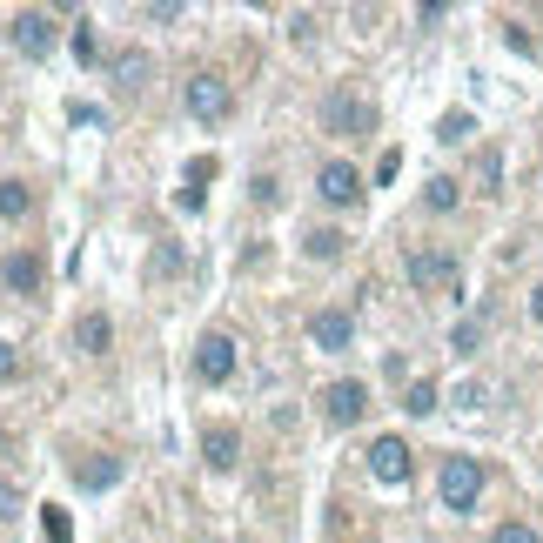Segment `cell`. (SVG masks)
I'll list each match as a JSON object with an SVG mask.
<instances>
[{
    "label": "cell",
    "mask_w": 543,
    "mask_h": 543,
    "mask_svg": "<svg viewBox=\"0 0 543 543\" xmlns=\"http://www.w3.org/2000/svg\"><path fill=\"white\" fill-rule=\"evenodd\" d=\"M0 282H7L14 295H41V282H47L41 255H34V249H14L7 262H0Z\"/></svg>",
    "instance_id": "obj_11"
},
{
    "label": "cell",
    "mask_w": 543,
    "mask_h": 543,
    "mask_svg": "<svg viewBox=\"0 0 543 543\" xmlns=\"http://www.w3.org/2000/svg\"><path fill=\"white\" fill-rule=\"evenodd\" d=\"M202 463L208 470H235V463H242V436L228 430V423H215V430L202 436Z\"/></svg>",
    "instance_id": "obj_12"
},
{
    "label": "cell",
    "mask_w": 543,
    "mask_h": 543,
    "mask_svg": "<svg viewBox=\"0 0 543 543\" xmlns=\"http://www.w3.org/2000/svg\"><path fill=\"white\" fill-rule=\"evenodd\" d=\"M21 376V356H14V342H0V383H14Z\"/></svg>",
    "instance_id": "obj_28"
},
{
    "label": "cell",
    "mask_w": 543,
    "mask_h": 543,
    "mask_svg": "<svg viewBox=\"0 0 543 543\" xmlns=\"http://www.w3.org/2000/svg\"><path fill=\"white\" fill-rule=\"evenodd\" d=\"M436 490H443V503H450L456 517H470L476 497H483V463H476V456H450L443 476H436Z\"/></svg>",
    "instance_id": "obj_1"
},
{
    "label": "cell",
    "mask_w": 543,
    "mask_h": 543,
    "mask_svg": "<svg viewBox=\"0 0 543 543\" xmlns=\"http://www.w3.org/2000/svg\"><path fill=\"white\" fill-rule=\"evenodd\" d=\"M476 181H483V195H497V188H503V161L483 155V161H476Z\"/></svg>",
    "instance_id": "obj_23"
},
{
    "label": "cell",
    "mask_w": 543,
    "mask_h": 543,
    "mask_svg": "<svg viewBox=\"0 0 543 543\" xmlns=\"http://www.w3.org/2000/svg\"><path fill=\"white\" fill-rule=\"evenodd\" d=\"M195 376H202V383H228V376H235V336L208 329V336L195 342Z\"/></svg>",
    "instance_id": "obj_7"
},
{
    "label": "cell",
    "mask_w": 543,
    "mask_h": 543,
    "mask_svg": "<svg viewBox=\"0 0 543 543\" xmlns=\"http://www.w3.org/2000/svg\"><path fill=\"white\" fill-rule=\"evenodd\" d=\"M403 409H409V416H436V409H443V396H436V383H430V376H416V383H409Z\"/></svg>",
    "instance_id": "obj_15"
},
{
    "label": "cell",
    "mask_w": 543,
    "mask_h": 543,
    "mask_svg": "<svg viewBox=\"0 0 543 543\" xmlns=\"http://www.w3.org/2000/svg\"><path fill=\"white\" fill-rule=\"evenodd\" d=\"M316 195L329 208H349L362 195V175H356V161H322L316 168Z\"/></svg>",
    "instance_id": "obj_9"
},
{
    "label": "cell",
    "mask_w": 543,
    "mask_h": 543,
    "mask_svg": "<svg viewBox=\"0 0 543 543\" xmlns=\"http://www.w3.org/2000/svg\"><path fill=\"white\" fill-rule=\"evenodd\" d=\"M249 195H255L262 208H275V202H282V181H275V175H255V181H249Z\"/></svg>",
    "instance_id": "obj_24"
},
{
    "label": "cell",
    "mask_w": 543,
    "mask_h": 543,
    "mask_svg": "<svg viewBox=\"0 0 543 543\" xmlns=\"http://www.w3.org/2000/svg\"><path fill=\"white\" fill-rule=\"evenodd\" d=\"M309 342H316L322 356H342V349L356 342V316H349V309H316V316H309Z\"/></svg>",
    "instance_id": "obj_8"
},
{
    "label": "cell",
    "mask_w": 543,
    "mask_h": 543,
    "mask_svg": "<svg viewBox=\"0 0 543 543\" xmlns=\"http://www.w3.org/2000/svg\"><path fill=\"white\" fill-rule=\"evenodd\" d=\"M47 543H74V523L61 503H47Z\"/></svg>",
    "instance_id": "obj_22"
},
{
    "label": "cell",
    "mask_w": 543,
    "mask_h": 543,
    "mask_svg": "<svg viewBox=\"0 0 543 543\" xmlns=\"http://www.w3.org/2000/svg\"><path fill=\"white\" fill-rule=\"evenodd\" d=\"M456 195H463V188H456L450 175H436L430 188H423V208H430V215H450V208H456Z\"/></svg>",
    "instance_id": "obj_18"
},
{
    "label": "cell",
    "mask_w": 543,
    "mask_h": 543,
    "mask_svg": "<svg viewBox=\"0 0 543 543\" xmlns=\"http://www.w3.org/2000/svg\"><path fill=\"white\" fill-rule=\"evenodd\" d=\"M322 128H329V135H369V128H376V108H369L362 94L336 88V94H322Z\"/></svg>",
    "instance_id": "obj_4"
},
{
    "label": "cell",
    "mask_w": 543,
    "mask_h": 543,
    "mask_svg": "<svg viewBox=\"0 0 543 543\" xmlns=\"http://www.w3.org/2000/svg\"><path fill=\"white\" fill-rule=\"evenodd\" d=\"M27 208H34V195H27V181H0V222H21Z\"/></svg>",
    "instance_id": "obj_16"
},
{
    "label": "cell",
    "mask_w": 543,
    "mask_h": 543,
    "mask_svg": "<svg viewBox=\"0 0 543 543\" xmlns=\"http://www.w3.org/2000/svg\"><path fill=\"white\" fill-rule=\"evenodd\" d=\"M7 41L21 47L27 61H41V54H54V41H61V21L41 14V7H34V14H14V21H7Z\"/></svg>",
    "instance_id": "obj_5"
},
{
    "label": "cell",
    "mask_w": 543,
    "mask_h": 543,
    "mask_svg": "<svg viewBox=\"0 0 543 543\" xmlns=\"http://www.w3.org/2000/svg\"><path fill=\"white\" fill-rule=\"evenodd\" d=\"M181 101H188V114H195V121H222V114L235 108V88H228V74L202 68V74H188Z\"/></svg>",
    "instance_id": "obj_2"
},
{
    "label": "cell",
    "mask_w": 543,
    "mask_h": 543,
    "mask_svg": "<svg viewBox=\"0 0 543 543\" xmlns=\"http://www.w3.org/2000/svg\"><path fill=\"white\" fill-rule=\"evenodd\" d=\"M409 282H416V289H463V262H456L450 249H409Z\"/></svg>",
    "instance_id": "obj_3"
},
{
    "label": "cell",
    "mask_w": 543,
    "mask_h": 543,
    "mask_svg": "<svg viewBox=\"0 0 543 543\" xmlns=\"http://www.w3.org/2000/svg\"><path fill=\"white\" fill-rule=\"evenodd\" d=\"M141 74H148V54H135V47H128V54H114V88L135 94V88H141Z\"/></svg>",
    "instance_id": "obj_17"
},
{
    "label": "cell",
    "mask_w": 543,
    "mask_h": 543,
    "mask_svg": "<svg viewBox=\"0 0 543 543\" xmlns=\"http://www.w3.org/2000/svg\"><path fill=\"white\" fill-rule=\"evenodd\" d=\"M409 470H416V450H409L403 436H376L369 443V476L376 483H409Z\"/></svg>",
    "instance_id": "obj_6"
},
{
    "label": "cell",
    "mask_w": 543,
    "mask_h": 543,
    "mask_svg": "<svg viewBox=\"0 0 543 543\" xmlns=\"http://www.w3.org/2000/svg\"><path fill=\"white\" fill-rule=\"evenodd\" d=\"M68 47H74V61H94V34H88V21L68 34Z\"/></svg>",
    "instance_id": "obj_27"
},
{
    "label": "cell",
    "mask_w": 543,
    "mask_h": 543,
    "mask_svg": "<svg viewBox=\"0 0 543 543\" xmlns=\"http://www.w3.org/2000/svg\"><path fill=\"white\" fill-rule=\"evenodd\" d=\"M14 517H21V490L0 476V523H14Z\"/></svg>",
    "instance_id": "obj_26"
},
{
    "label": "cell",
    "mask_w": 543,
    "mask_h": 543,
    "mask_svg": "<svg viewBox=\"0 0 543 543\" xmlns=\"http://www.w3.org/2000/svg\"><path fill=\"white\" fill-rule=\"evenodd\" d=\"M530 316L543 322V282H537V289H530Z\"/></svg>",
    "instance_id": "obj_30"
},
{
    "label": "cell",
    "mask_w": 543,
    "mask_h": 543,
    "mask_svg": "<svg viewBox=\"0 0 543 543\" xmlns=\"http://www.w3.org/2000/svg\"><path fill=\"white\" fill-rule=\"evenodd\" d=\"M362 409H369V389L349 376V383H329L322 389V416L336 423V430H349V423H362Z\"/></svg>",
    "instance_id": "obj_10"
},
{
    "label": "cell",
    "mask_w": 543,
    "mask_h": 543,
    "mask_svg": "<svg viewBox=\"0 0 543 543\" xmlns=\"http://www.w3.org/2000/svg\"><path fill=\"white\" fill-rule=\"evenodd\" d=\"M108 342H114V322H108V316H81V322H74V349L108 356Z\"/></svg>",
    "instance_id": "obj_14"
},
{
    "label": "cell",
    "mask_w": 543,
    "mask_h": 543,
    "mask_svg": "<svg viewBox=\"0 0 543 543\" xmlns=\"http://www.w3.org/2000/svg\"><path fill=\"white\" fill-rule=\"evenodd\" d=\"M490 543H543L537 530H530V523H497V537Z\"/></svg>",
    "instance_id": "obj_25"
},
{
    "label": "cell",
    "mask_w": 543,
    "mask_h": 543,
    "mask_svg": "<svg viewBox=\"0 0 543 543\" xmlns=\"http://www.w3.org/2000/svg\"><path fill=\"white\" fill-rule=\"evenodd\" d=\"M470 135H476V121H470V114H463V108L436 121V141H450V148H456V141H470Z\"/></svg>",
    "instance_id": "obj_20"
},
{
    "label": "cell",
    "mask_w": 543,
    "mask_h": 543,
    "mask_svg": "<svg viewBox=\"0 0 543 543\" xmlns=\"http://www.w3.org/2000/svg\"><path fill=\"white\" fill-rule=\"evenodd\" d=\"M74 483H81V490H114V483H121V456H88V463H74Z\"/></svg>",
    "instance_id": "obj_13"
},
{
    "label": "cell",
    "mask_w": 543,
    "mask_h": 543,
    "mask_svg": "<svg viewBox=\"0 0 543 543\" xmlns=\"http://www.w3.org/2000/svg\"><path fill=\"white\" fill-rule=\"evenodd\" d=\"M309 255H316V262H336V255H342V235H336V228H316V235H309Z\"/></svg>",
    "instance_id": "obj_21"
},
{
    "label": "cell",
    "mask_w": 543,
    "mask_h": 543,
    "mask_svg": "<svg viewBox=\"0 0 543 543\" xmlns=\"http://www.w3.org/2000/svg\"><path fill=\"white\" fill-rule=\"evenodd\" d=\"M450 349H456V356H476V349H483V316H463V322H456V329H450Z\"/></svg>",
    "instance_id": "obj_19"
},
{
    "label": "cell",
    "mask_w": 543,
    "mask_h": 543,
    "mask_svg": "<svg viewBox=\"0 0 543 543\" xmlns=\"http://www.w3.org/2000/svg\"><path fill=\"white\" fill-rule=\"evenodd\" d=\"M396 175H403V155H396V148H389V155L376 161V181H396Z\"/></svg>",
    "instance_id": "obj_29"
}]
</instances>
